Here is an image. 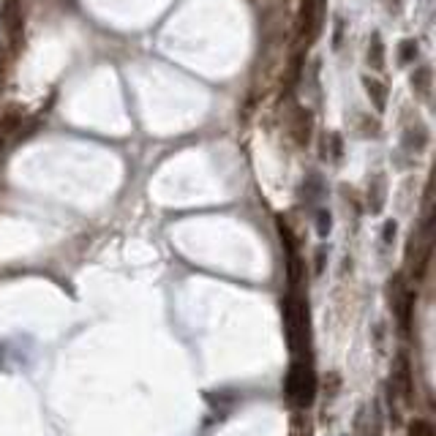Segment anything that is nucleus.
Returning <instances> with one entry per match:
<instances>
[{"instance_id": "4", "label": "nucleus", "mask_w": 436, "mask_h": 436, "mask_svg": "<svg viewBox=\"0 0 436 436\" xmlns=\"http://www.w3.org/2000/svg\"><path fill=\"white\" fill-rule=\"evenodd\" d=\"M311 131H314V115L308 109H297L295 112V125H292V137L297 145H308L311 142Z\"/></svg>"}, {"instance_id": "8", "label": "nucleus", "mask_w": 436, "mask_h": 436, "mask_svg": "<svg viewBox=\"0 0 436 436\" xmlns=\"http://www.w3.org/2000/svg\"><path fill=\"white\" fill-rule=\"evenodd\" d=\"M412 87L418 90L420 96H428L431 93V69L428 66H423V69H418L412 74Z\"/></svg>"}, {"instance_id": "11", "label": "nucleus", "mask_w": 436, "mask_h": 436, "mask_svg": "<svg viewBox=\"0 0 436 436\" xmlns=\"http://www.w3.org/2000/svg\"><path fill=\"white\" fill-rule=\"evenodd\" d=\"M406 436H436V431L428 420H412L406 425Z\"/></svg>"}, {"instance_id": "12", "label": "nucleus", "mask_w": 436, "mask_h": 436, "mask_svg": "<svg viewBox=\"0 0 436 436\" xmlns=\"http://www.w3.org/2000/svg\"><path fill=\"white\" fill-rule=\"evenodd\" d=\"M398 50H401V52H398V60H401V63H412V60L418 57V41H415V38H406V41H401Z\"/></svg>"}, {"instance_id": "3", "label": "nucleus", "mask_w": 436, "mask_h": 436, "mask_svg": "<svg viewBox=\"0 0 436 436\" xmlns=\"http://www.w3.org/2000/svg\"><path fill=\"white\" fill-rule=\"evenodd\" d=\"M325 6L328 0H303L300 6V14H297V33L306 44H311L319 30H322V22H325Z\"/></svg>"}, {"instance_id": "14", "label": "nucleus", "mask_w": 436, "mask_h": 436, "mask_svg": "<svg viewBox=\"0 0 436 436\" xmlns=\"http://www.w3.org/2000/svg\"><path fill=\"white\" fill-rule=\"evenodd\" d=\"M396 237V221H387L384 224V243H390Z\"/></svg>"}, {"instance_id": "7", "label": "nucleus", "mask_w": 436, "mask_h": 436, "mask_svg": "<svg viewBox=\"0 0 436 436\" xmlns=\"http://www.w3.org/2000/svg\"><path fill=\"white\" fill-rule=\"evenodd\" d=\"M398 387H401L403 401L412 403L415 390H412V374H409V363H406V357H401V366H398Z\"/></svg>"}, {"instance_id": "9", "label": "nucleus", "mask_w": 436, "mask_h": 436, "mask_svg": "<svg viewBox=\"0 0 436 436\" xmlns=\"http://www.w3.org/2000/svg\"><path fill=\"white\" fill-rule=\"evenodd\" d=\"M368 63H371V66H374L376 71L384 69V50H382V38H379V33H374V38H371V52H368Z\"/></svg>"}, {"instance_id": "10", "label": "nucleus", "mask_w": 436, "mask_h": 436, "mask_svg": "<svg viewBox=\"0 0 436 436\" xmlns=\"http://www.w3.org/2000/svg\"><path fill=\"white\" fill-rule=\"evenodd\" d=\"M387 295H390V306H393V308L398 311V308H401V303H403V295H406L401 276H396V279L387 284Z\"/></svg>"}, {"instance_id": "2", "label": "nucleus", "mask_w": 436, "mask_h": 436, "mask_svg": "<svg viewBox=\"0 0 436 436\" xmlns=\"http://www.w3.org/2000/svg\"><path fill=\"white\" fill-rule=\"evenodd\" d=\"M284 322H286V335H289V347L300 349L303 338H306V330H308V308L300 297L289 295L286 306H284Z\"/></svg>"}, {"instance_id": "5", "label": "nucleus", "mask_w": 436, "mask_h": 436, "mask_svg": "<svg viewBox=\"0 0 436 436\" xmlns=\"http://www.w3.org/2000/svg\"><path fill=\"white\" fill-rule=\"evenodd\" d=\"M363 85H366L368 99L374 101V106H376L379 112H384V106H387V87H384L376 77H363Z\"/></svg>"}, {"instance_id": "15", "label": "nucleus", "mask_w": 436, "mask_h": 436, "mask_svg": "<svg viewBox=\"0 0 436 436\" xmlns=\"http://www.w3.org/2000/svg\"><path fill=\"white\" fill-rule=\"evenodd\" d=\"M322 264H325V248L316 251V273H322Z\"/></svg>"}, {"instance_id": "1", "label": "nucleus", "mask_w": 436, "mask_h": 436, "mask_svg": "<svg viewBox=\"0 0 436 436\" xmlns=\"http://www.w3.org/2000/svg\"><path fill=\"white\" fill-rule=\"evenodd\" d=\"M284 390H286V396H289L297 406H308V403L314 401V393H316V379H314L311 366L295 363V366L289 368V374H286Z\"/></svg>"}, {"instance_id": "6", "label": "nucleus", "mask_w": 436, "mask_h": 436, "mask_svg": "<svg viewBox=\"0 0 436 436\" xmlns=\"http://www.w3.org/2000/svg\"><path fill=\"white\" fill-rule=\"evenodd\" d=\"M384 208V177L376 174L371 180V189H368V210L371 213H382Z\"/></svg>"}, {"instance_id": "13", "label": "nucleus", "mask_w": 436, "mask_h": 436, "mask_svg": "<svg viewBox=\"0 0 436 436\" xmlns=\"http://www.w3.org/2000/svg\"><path fill=\"white\" fill-rule=\"evenodd\" d=\"M316 232H319L322 237L330 232V213H328V210H319V213H316Z\"/></svg>"}]
</instances>
